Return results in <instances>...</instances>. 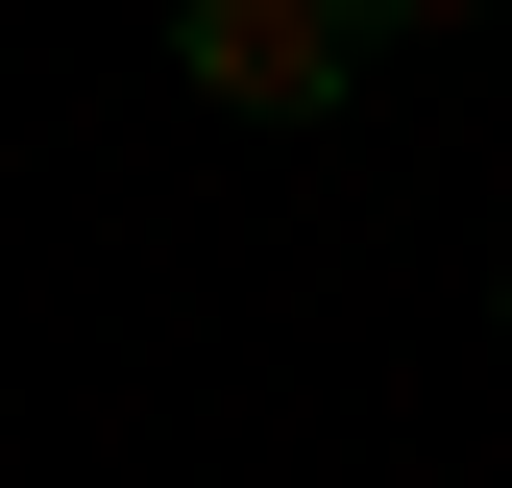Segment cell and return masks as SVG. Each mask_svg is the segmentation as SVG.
I'll list each match as a JSON object with an SVG mask.
<instances>
[{
  "instance_id": "1",
  "label": "cell",
  "mask_w": 512,
  "mask_h": 488,
  "mask_svg": "<svg viewBox=\"0 0 512 488\" xmlns=\"http://www.w3.org/2000/svg\"><path fill=\"white\" fill-rule=\"evenodd\" d=\"M366 49H391V0H196V25H171V74H196L220 122H317Z\"/></svg>"
},
{
  "instance_id": "2",
  "label": "cell",
  "mask_w": 512,
  "mask_h": 488,
  "mask_svg": "<svg viewBox=\"0 0 512 488\" xmlns=\"http://www.w3.org/2000/svg\"><path fill=\"white\" fill-rule=\"evenodd\" d=\"M488 293H512V244H488Z\"/></svg>"
}]
</instances>
